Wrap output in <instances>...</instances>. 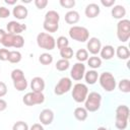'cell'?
I'll list each match as a JSON object with an SVG mask.
<instances>
[{
  "label": "cell",
  "mask_w": 130,
  "mask_h": 130,
  "mask_svg": "<svg viewBox=\"0 0 130 130\" xmlns=\"http://www.w3.org/2000/svg\"><path fill=\"white\" fill-rule=\"evenodd\" d=\"M59 20L60 15L55 10H49L45 14V20L43 23V27L48 32H55L59 29Z\"/></svg>",
  "instance_id": "obj_1"
},
{
  "label": "cell",
  "mask_w": 130,
  "mask_h": 130,
  "mask_svg": "<svg viewBox=\"0 0 130 130\" xmlns=\"http://www.w3.org/2000/svg\"><path fill=\"white\" fill-rule=\"evenodd\" d=\"M129 108L125 105H120L116 109V122L115 126L119 130H124L127 128L128 125V118H129Z\"/></svg>",
  "instance_id": "obj_2"
},
{
  "label": "cell",
  "mask_w": 130,
  "mask_h": 130,
  "mask_svg": "<svg viewBox=\"0 0 130 130\" xmlns=\"http://www.w3.org/2000/svg\"><path fill=\"white\" fill-rule=\"evenodd\" d=\"M101 103L102 95L96 91H91L84 101V108L87 112H96L101 108Z\"/></svg>",
  "instance_id": "obj_3"
},
{
  "label": "cell",
  "mask_w": 130,
  "mask_h": 130,
  "mask_svg": "<svg viewBox=\"0 0 130 130\" xmlns=\"http://www.w3.org/2000/svg\"><path fill=\"white\" fill-rule=\"evenodd\" d=\"M69 37L77 42L84 43L89 39V31L86 27L84 26H78V25H73L69 28Z\"/></svg>",
  "instance_id": "obj_4"
},
{
  "label": "cell",
  "mask_w": 130,
  "mask_h": 130,
  "mask_svg": "<svg viewBox=\"0 0 130 130\" xmlns=\"http://www.w3.org/2000/svg\"><path fill=\"white\" fill-rule=\"evenodd\" d=\"M37 44L41 49L51 51L56 47V40L52 35L48 32H40L37 36Z\"/></svg>",
  "instance_id": "obj_5"
},
{
  "label": "cell",
  "mask_w": 130,
  "mask_h": 130,
  "mask_svg": "<svg viewBox=\"0 0 130 130\" xmlns=\"http://www.w3.org/2000/svg\"><path fill=\"white\" fill-rule=\"evenodd\" d=\"M99 81L104 90L111 92L116 88V79L111 72H103L99 76Z\"/></svg>",
  "instance_id": "obj_6"
},
{
  "label": "cell",
  "mask_w": 130,
  "mask_h": 130,
  "mask_svg": "<svg viewBox=\"0 0 130 130\" xmlns=\"http://www.w3.org/2000/svg\"><path fill=\"white\" fill-rule=\"evenodd\" d=\"M117 38L119 41L125 43L130 38V20L121 19L117 23Z\"/></svg>",
  "instance_id": "obj_7"
},
{
  "label": "cell",
  "mask_w": 130,
  "mask_h": 130,
  "mask_svg": "<svg viewBox=\"0 0 130 130\" xmlns=\"http://www.w3.org/2000/svg\"><path fill=\"white\" fill-rule=\"evenodd\" d=\"M88 94V88L84 83H76L72 88V98L76 103H83Z\"/></svg>",
  "instance_id": "obj_8"
},
{
  "label": "cell",
  "mask_w": 130,
  "mask_h": 130,
  "mask_svg": "<svg viewBox=\"0 0 130 130\" xmlns=\"http://www.w3.org/2000/svg\"><path fill=\"white\" fill-rule=\"evenodd\" d=\"M45 101V95L43 92H35V91H30L24 94V96L22 98V102L25 106L31 107L35 105H41L43 104Z\"/></svg>",
  "instance_id": "obj_9"
},
{
  "label": "cell",
  "mask_w": 130,
  "mask_h": 130,
  "mask_svg": "<svg viewBox=\"0 0 130 130\" xmlns=\"http://www.w3.org/2000/svg\"><path fill=\"white\" fill-rule=\"evenodd\" d=\"M72 87V81L69 77H62L59 82L55 85L54 92L57 95H62L66 92H68Z\"/></svg>",
  "instance_id": "obj_10"
},
{
  "label": "cell",
  "mask_w": 130,
  "mask_h": 130,
  "mask_svg": "<svg viewBox=\"0 0 130 130\" xmlns=\"http://www.w3.org/2000/svg\"><path fill=\"white\" fill-rule=\"evenodd\" d=\"M84 73H85V65L83 63H81V62H77L71 68L70 76H71V78L73 80L79 81V80H81L83 78Z\"/></svg>",
  "instance_id": "obj_11"
},
{
  "label": "cell",
  "mask_w": 130,
  "mask_h": 130,
  "mask_svg": "<svg viewBox=\"0 0 130 130\" xmlns=\"http://www.w3.org/2000/svg\"><path fill=\"white\" fill-rule=\"evenodd\" d=\"M86 48H87V52H89L90 54H92L93 56H95L96 54L100 53L101 49H102V43L98 38H90L89 40H87V44H86Z\"/></svg>",
  "instance_id": "obj_12"
},
{
  "label": "cell",
  "mask_w": 130,
  "mask_h": 130,
  "mask_svg": "<svg viewBox=\"0 0 130 130\" xmlns=\"http://www.w3.org/2000/svg\"><path fill=\"white\" fill-rule=\"evenodd\" d=\"M6 28H7L8 34L20 35L22 31H24L26 29V25L25 24H22V23H19V22L15 21V20H12V21H9L7 23Z\"/></svg>",
  "instance_id": "obj_13"
},
{
  "label": "cell",
  "mask_w": 130,
  "mask_h": 130,
  "mask_svg": "<svg viewBox=\"0 0 130 130\" xmlns=\"http://www.w3.org/2000/svg\"><path fill=\"white\" fill-rule=\"evenodd\" d=\"M39 119L43 125H50L54 120V113L51 109H44L40 113Z\"/></svg>",
  "instance_id": "obj_14"
},
{
  "label": "cell",
  "mask_w": 130,
  "mask_h": 130,
  "mask_svg": "<svg viewBox=\"0 0 130 130\" xmlns=\"http://www.w3.org/2000/svg\"><path fill=\"white\" fill-rule=\"evenodd\" d=\"M30 88L35 92H43L45 89V80L40 76L34 77L30 81Z\"/></svg>",
  "instance_id": "obj_15"
},
{
  "label": "cell",
  "mask_w": 130,
  "mask_h": 130,
  "mask_svg": "<svg viewBox=\"0 0 130 130\" xmlns=\"http://www.w3.org/2000/svg\"><path fill=\"white\" fill-rule=\"evenodd\" d=\"M101 12V8L96 3H89L88 5H86L84 13L86 15V17L88 18H94L96 17Z\"/></svg>",
  "instance_id": "obj_16"
},
{
  "label": "cell",
  "mask_w": 130,
  "mask_h": 130,
  "mask_svg": "<svg viewBox=\"0 0 130 130\" xmlns=\"http://www.w3.org/2000/svg\"><path fill=\"white\" fill-rule=\"evenodd\" d=\"M12 14L16 19L21 20V19H25L27 17L28 11H27V8L23 5H15L12 10Z\"/></svg>",
  "instance_id": "obj_17"
},
{
  "label": "cell",
  "mask_w": 130,
  "mask_h": 130,
  "mask_svg": "<svg viewBox=\"0 0 130 130\" xmlns=\"http://www.w3.org/2000/svg\"><path fill=\"white\" fill-rule=\"evenodd\" d=\"M100 53H101V57H102L103 59H105V60H110V59H112V58L114 57V55H115V49H114V47L111 46V45H106V46L102 47Z\"/></svg>",
  "instance_id": "obj_18"
},
{
  "label": "cell",
  "mask_w": 130,
  "mask_h": 130,
  "mask_svg": "<svg viewBox=\"0 0 130 130\" xmlns=\"http://www.w3.org/2000/svg\"><path fill=\"white\" fill-rule=\"evenodd\" d=\"M79 13L75 10H69L68 12H66L65 16H64V19L65 21L68 23V24H75L79 21Z\"/></svg>",
  "instance_id": "obj_19"
},
{
  "label": "cell",
  "mask_w": 130,
  "mask_h": 130,
  "mask_svg": "<svg viewBox=\"0 0 130 130\" xmlns=\"http://www.w3.org/2000/svg\"><path fill=\"white\" fill-rule=\"evenodd\" d=\"M111 14L114 18L121 20V19H123V17L126 14V9L123 5H115L111 10Z\"/></svg>",
  "instance_id": "obj_20"
},
{
  "label": "cell",
  "mask_w": 130,
  "mask_h": 130,
  "mask_svg": "<svg viewBox=\"0 0 130 130\" xmlns=\"http://www.w3.org/2000/svg\"><path fill=\"white\" fill-rule=\"evenodd\" d=\"M115 54L121 60H127L130 57V51L126 46H119L115 51Z\"/></svg>",
  "instance_id": "obj_21"
},
{
  "label": "cell",
  "mask_w": 130,
  "mask_h": 130,
  "mask_svg": "<svg viewBox=\"0 0 130 130\" xmlns=\"http://www.w3.org/2000/svg\"><path fill=\"white\" fill-rule=\"evenodd\" d=\"M83 77L87 84H94L99 79V74L95 70L92 69V70H88L87 72H85Z\"/></svg>",
  "instance_id": "obj_22"
},
{
  "label": "cell",
  "mask_w": 130,
  "mask_h": 130,
  "mask_svg": "<svg viewBox=\"0 0 130 130\" xmlns=\"http://www.w3.org/2000/svg\"><path fill=\"white\" fill-rule=\"evenodd\" d=\"M73 114H74L75 119H77L78 121H85L87 119V116H88V112L83 107H77L74 110Z\"/></svg>",
  "instance_id": "obj_23"
},
{
  "label": "cell",
  "mask_w": 130,
  "mask_h": 130,
  "mask_svg": "<svg viewBox=\"0 0 130 130\" xmlns=\"http://www.w3.org/2000/svg\"><path fill=\"white\" fill-rule=\"evenodd\" d=\"M87 64L90 68H92L93 70L94 69H98L102 66V59L98 56H91L87 59Z\"/></svg>",
  "instance_id": "obj_24"
},
{
  "label": "cell",
  "mask_w": 130,
  "mask_h": 130,
  "mask_svg": "<svg viewBox=\"0 0 130 130\" xmlns=\"http://www.w3.org/2000/svg\"><path fill=\"white\" fill-rule=\"evenodd\" d=\"M21 53L19 51H10L9 52V56H8V61L10 63H19L21 61Z\"/></svg>",
  "instance_id": "obj_25"
},
{
  "label": "cell",
  "mask_w": 130,
  "mask_h": 130,
  "mask_svg": "<svg viewBox=\"0 0 130 130\" xmlns=\"http://www.w3.org/2000/svg\"><path fill=\"white\" fill-rule=\"evenodd\" d=\"M118 87H119L120 91H122V92H124V93L130 92V80L127 79V78L121 79V80L119 81Z\"/></svg>",
  "instance_id": "obj_26"
},
{
  "label": "cell",
  "mask_w": 130,
  "mask_h": 130,
  "mask_svg": "<svg viewBox=\"0 0 130 130\" xmlns=\"http://www.w3.org/2000/svg\"><path fill=\"white\" fill-rule=\"evenodd\" d=\"M13 86L16 90L18 91H23L24 89H26L27 87V80L26 78H22V79H19L17 81H13Z\"/></svg>",
  "instance_id": "obj_27"
},
{
  "label": "cell",
  "mask_w": 130,
  "mask_h": 130,
  "mask_svg": "<svg viewBox=\"0 0 130 130\" xmlns=\"http://www.w3.org/2000/svg\"><path fill=\"white\" fill-rule=\"evenodd\" d=\"M39 61L43 65H50L53 62V56L49 53H43L39 57Z\"/></svg>",
  "instance_id": "obj_28"
},
{
  "label": "cell",
  "mask_w": 130,
  "mask_h": 130,
  "mask_svg": "<svg viewBox=\"0 0 130 130\" xmlns=\"http://www.w3.org/2000/svg\"><path fill=\"white\" fill-rule=\"evenodd\" d=\"M73 50L72 48L70 47H66V48H63L60 50V56L62 57V59H65V60H69L73 57Z\"/></svg>",
  "instance_id": "obj_29"
},
{
  "label": "cell",
  "mask_w": 130,
  "mask_h": 130,
  "mask_svg": "<svg viewBox=\"0 0 130 130\" xmlns=\"http://www.w3.org/2000/svg\"><path fill=\"white\" fill-rule=\"evenodd\" d=\"M56 69L58 71H65L69 68L70 64H69V60H65V59H60L57 61L56 63Z\"/></svg>",
  "instance_id": "obj_30"
},
{
  "label": "cell",
  "mask_w": 130,
  "mask_h": 130,
  "mask_svg": "<svg viewBox=\"0 0 130 130\" xmlns=\"http://www.w3.org/2000/svg\"><path fill=\"white\" fill-rule=\"evenodd\" d=\"M14 36L15 35H12V34H6V36L4 37L3 41H2V45L5 47V48H11L13 47V40H14Z\"/></svg>",
  "instance_id": "obj_31"
},
{
  "label": "cell",
  "mask_w": 130,
  "mask_h": 130,
  "mask_svg": "<svg viewBox=\"0 0 130 130\" xmlns=\"http://www.w3.org/2000/svg\"><path fill=\"white\" fill-rule=\"evenodd\" d=\"M75 57L76 59L79 61V62H84V61H87L88 59V52L85 50V49H79L76 54H75Z\"/></svg>",
  "instance_id": "obj_32"
},
{
  "label": "cell",
  "mask_w": 130,
  "mask_h": 130,
  "mask_svg": "<svg viewBox=\"0 0 130 130\" xmlns=\"http://www.w3.org/2000/svg\"><path fill=\"white\" fill-rule=\"evenodd\" d=\"M56 45H57L58 49L61 50V49H63V48L69 47V41H68V39H67L66 37L60 36V37L57 39V41H56Z\"/></svg>",
  "instance_id": "obj_33"
},
{
  "label": "cell",
  "mask_w": 130,
  "mask_h": 130,
  "mask_svg": "<svg viewBox=\"0 0 130 130\" xmlns=\"http://www.w3.org/2000/svg\"><path fill=\"white\" fill-rule=\"evenodd\" d=\"M24 46V38L21 35H15L13 40V48L19 49Z\"/></svg>",
  "instance_id": "obj_34"
},
{
  "label": "cell",
  "mask_w": 130,
  "mask_h": 130,
  "mask_svg": "<svg viewBox=\"0 0 130 130\" xmlns=\"http://www.w3.org/2000/svg\"><path fill=\"white\" fill-rule=\"evenodd\" d=\"M22 78H24V73L21 69H13L11 71V79L13 81H17Z\"/></svg>",
  "instance_id": "obj_35"
},
{
  "label": "cell",
  "mask_w": 130,
  "mask_h": 130,
  "mask_svg": "<svg viewBox=\"0 0 130 130\" xmlns=\"http://www.w3.org/2000/svg\"><path fill=\"white\" fill-rule=\"evenodd\" d=\"M12 130H29L28 126L25 122L23 121H17L13 124L12 126Z\"/></svg>",
  "instance_id": "obj_36"
},
{
  "label": "cell",
  "mask_w": 130,
  "mask_h": 130,
  "mask_svg": "<svg viewBox=\"0 0 130 130\" xmlns=\"http://www.w3.org/2000/svg\"><path fill=\"white\" fill-rule=\"evenodd\" d=\"M59 3L64 8H73L75 6V1L74 0H60Z\"/></svg>",
  "instance_id": "obj_37"
},
{
  "label": "cell",
  "mask_w": 130,
  "mask_h": 130,
  "mask_svg": "<svg viewBox=\"0 0 130 130\" xmlns=\"http://www.w3.org/2000/svg\"><path fill=\"white\" fill-rule=\"evenodd\" d=\"M9 50L2 48L0 49V60L1 61H8V56H9Z\"/></svg>",
  "instance_id": "obj_38"
},
{
  "label": "cell",
  "mask_w": 130,
  "mask_h": 130,
  "mask_svg": "<svg viewBox=\"0 0 130 130\" xmlns=\"http://www.w3.org/2000/svg\"><path fill=\"white\" fill-rule=\"evenodd\" d=\"M35 5L38 9H44L48 5V0H35Z\"/></svg>",
  "instance_id": "obj_39"
},
{
  "label": "cell",
  "mask_w": 130,
  "mask_h": 130,
  "mask_svg": "<svg viewBox=\"0 0 130 130\" xmlns=\"http://www.w3.org/2000/svg\"><path fill=\"white\" fill-rule=\"evenodd\" d=\"M10 15V11L8 8L1 6L0 7V18H7Z\"/></svg>",
  "instance_id": "obj_40"
},
{
  "label": "cell",
  "mask_w": 130,
  "mask_h": 130,
  "mask_svg": "<svg viewBox=\"0 0 130 130\" xmlns=\"http://www.w3.org/2000/svg\"><path fill=\"white\" fill-rule=\"evenodd\" d=\"M7 93V86L3 81H0V98L6 95Z\"/></svg>",
  "instance_id": "obj_41"
},
{
  "label": "cell",
  "mask_w": 130,
  "mask_h": 130,
  "mask_svg": "<svg viewBox=\"0 0 130 130\" xmlns=\"http://www.w3.org/2000/svg\"><path fill=\"white\" fill-rule=\"evenodd\" d=\"M101 4L105 7H112L115 4V0H101Z\"/></svg>",
  "instance_id": "obj_42"
},
{
  "label": "cell",
  "mask_w": 130,
  "mask_h": 130,
  "mask_svg": "<svg viewBox=\"0 0 130 130\" xmlns=\"http://www.w3.org/2000/svg\"><path fill=\"white\" fill-rule=\"evenodd\" d=\"M6 108H7V103H6V101L0 98V112L5 111Z\"/></svg>",
  "instance_id": "obj_43"
},
{
  "label": "cell",
  "mask_w": 130,
  "mask_h": 130,
  "mask_svg": "<svg viewBox=\"0 0 130 130\" xmlns=\"http://www.w3.org/2000/svg\"><path fill=\"white\" fill-rule=\"evenodd\" d=\"M29 130H44V127L39 124V123H36V124H32L31 127L29 128Z\"/></svg>",
  "instance_id": "obj_44"
},
{
  "label": "cell",
  "mask_w": 130,
  "mask_h": 130,
  "mask_svg": "<svg viewBox=\"0 0 130 130\" xmlns=\"http://www.w3.org/2000/svg\"><path fill=\"white\" fill-rule=\"evenodd\" d=\"M6 31L3 29V28H0V43H2V41H3V39H4V37L6 36Z\"/></svg>",
  "instance_id": "obj_45"
},
{
  "label": "cell",
  "mask_w": 130,
  "mask_h": 130,
  "mask_svg": "<svg viewBox=\"0 0 130 130\" xmlns=\"http://www.w3.org/2000/svg\"><path fill=\"white\" fill-rule=\"evenodd\" d=\"M16 1L17 0H5V3L8 5H14V4H16Z\"/></svg>",
  "instance_id": "obj_46"
},
{
  "label": "cell",
  "mask_w": 130,
  "mask_h": 130,
  "mask_svg": "<svg viewBox=\"0 0 130 130\" xmlns=\"http://www.w3.org/2000/svg\"><path fill=\"white\" fill-rule=\"evenodd\" d=\"M96 130H108V129H107L106 127H99Z\"/></svg>",
  "instance_id": "obj_47"
}]
</instances>
